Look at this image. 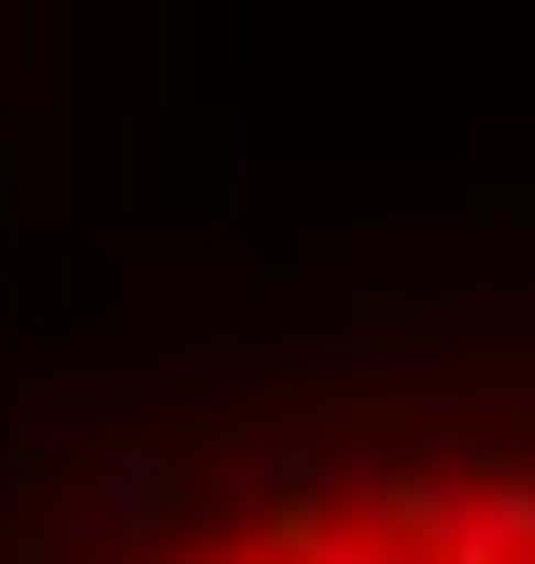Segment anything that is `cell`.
Wrapping results in <instances>:
<instances>
[{
    "mask_svg": "<svg viewBox=\"0 0 535 564\" xmlns=\"http://www.w3.org/2000/svg\"><path fill=\"white\" fill-rule=\"evenodd\" d=\"M141 564H535V466H352L184 522Z\"/></svg>",
    "mask_w": 535,
    "mask_h": 564,
    "instance_id": "obj_1",
    "label": "cell"
}]
</instances>
